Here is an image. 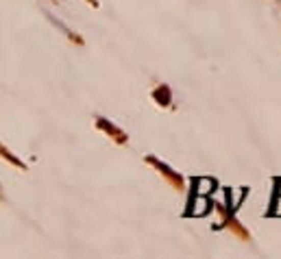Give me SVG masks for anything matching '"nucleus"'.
Instances as JSON below:
<instances>
[{"label": "nucleus", "instance_id": "obj_1", "mask_svg": "<svg viewBox=\"0 0 281 259\" xmlns=\"http://www.w3.org/2000/svg\"><path fill=\"white\" fill-rule=\"evenodd\" d=\"M210 185H212V181H200V192H207V190H210Z\"/></svg>", "mask_w": 281, "mask_h": 259}, {"label": "nucleus", "instance_id": "obj_2", "mask_svg": "<svg viewBox=\"0 0 281 259\" xmlns=\"http://www.w3.org/2000/svg\"><path fill=\"white\" fill-rule=\"evenodd\" d=\"M279 190H281V188H279Z\"/></svg>", "mask_w": 281, "mask_h": 259}]
</instances>
